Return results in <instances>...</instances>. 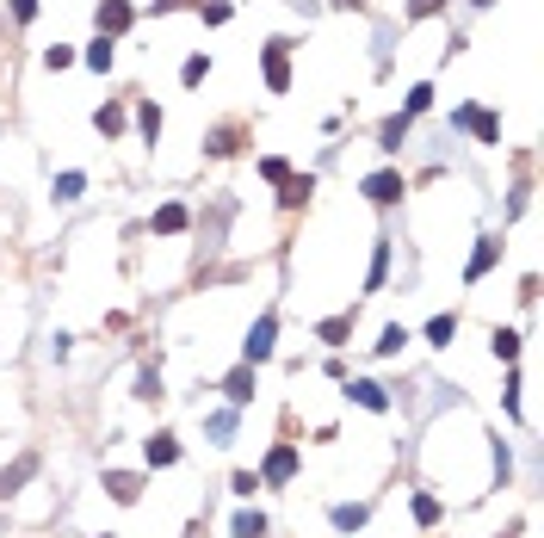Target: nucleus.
<instances>
[{
	"label": "nucleus",
	"instance_id": "obj_11",
	"mask_svg": "<svg viewBox=\"0 0 544 538\" xmlns=\"http://www.w3.org/2000/svg\"><path fill=\"white\" fill-rule=\"evenodd\" d=\"M384 278H390V236L378 242V254H372V272H365V291H384Z\"/></svg>",
	"mask_w": 544,
	"mask_h": 538
},
{
	"label": "nucleus",
	"instance_id": "obj_10",
	"mask_svg": "<svg viewBox=\"0 0 544 538\" xmlns=\"http://www.w3.org/2000/svg\"><path fill=\"white\" fill-rule=\"evenodd\" d=\"M223 397L242 408V403H254V365H236L229 378H223Z\"/></svg>",
	"mask_w": 544,
	"mask_h": 538
},
{
	"label": "nucleus",
	"instance_id": "obj_29",
	"mask_svg": "<svg viewBox=\"0 0 544 538\" xmlns=\"http://www.w3.org/2000/svg\"><path fill=\"white\" fill-rule=\"evenodd\" d=\"M136 397H142V403H161V378L142 372V378H136Z\"/></svg>",
	"mask_w": 544,
	"mask_h": 538
},
{
	"label": "nucleus",
	"instance_id": "obj_1",
	"mask_svg": "<svg viewBox=\"0 0 544 538\" xmlns=\"http://www.w3.org/2000/svg\"><path fill=\"white\" fill-rule=\"evenodd\" d=\"M260 68H267V87H272V93H291V37H267Z\"/></svg>",
	"mask_w": 544,
	"mask_h": 538
},
{
	"label": "nucleus",
	"instance_id": "obj_33",
	"mask_svg": "<svg viewBox=\"0 0 544 538\" xmlns=\"http://www.w3.org/2000/svg\"><path fill=\"white\" fill-rule=\"evenodd\" d=\"M427 106H433V87H414V93H408V106H403V112H408V118H414V112H427Z\"/></svg>",
	"mask_w": 544,
	"mask_h": 538
},
{
	"label": "nucleus",
	"instance_id": "obj_5",
	"mask_svg": "<svg viewBox=\"0 0 544 538\" xmlns=\"http://www.w3.org/2000/svg\"><path fill=\"white\" fill-rule=\"evenodd\" d=\"M458 124L476 136V142H501V118H495V112H483V106H458Z\"/></svg>",
	"mask_w": 544,
	"mask_h": 538
},
{
	"label": "nucleus",
	"instance_id": "obj_19",
	"mask_svg": "<svg viewBox=\"0 0 544 538\" xmlns=\"http://www.w3.org/2000/svg\"><path fill=\"white\" fill-rule=\"evenodd\" d=\"M316 334H322V341H328V347H340V341H347V334H353V316H328V322H322V328H316Z\"/></svg>",
	"mask_w": 544,
	"mask_h": 538
},
{
	"label": "nucleus",
	"instance_id": "obj_14",
	"mask_svg": "<svg viewBox=\"0 0 544 538\" xmlns=\"http://www.w3.org/2000/svg\"><path fill=\"white\" fill-rule=\"evenodd\" d=\"M93 131L100 136H124V106H100V112H93Z\"/></svg>",
	"mask_w": 544,
	"mask_h": 538
},
{
	"label": "nucleus",
	"instance_id": "obj_21",
	"mask_svg": "<svg viewBox=\"0 0 544 538\" xmlns=\"http://www.w3.org/2000/svg\"><path fill=\"white\" fill-rule=\"evenodd\" d=\"M403 136H408V112H396V118L378 131V149H403Z\"/></svg>",
	"mask_w": 544,
	"mask_h": 538
},
{
	"label": "nucleus",
	"instance_id": "obj_26",
	"mask_svg": "<svg viewBox=\"0 0 544 538\" xmlns=\"http://www.w3.org/2000/svg\"><path fill=\"white\" fill-rule=\"evenodd\" d=\"M87 68H112V37H100V44H87Z\"/></svg>",
	"mask_w": 544,
	"mask_h": 538
},
{
	"label": "nucleus",
	"instance_id": "obj_17",
	"mask_svg": "<svg viewBox=\"0 0 544 538\" xmlns=\"http://www.w3.org/2000/svg\"><path fill=\"white\" fill-rule=\"evenodd\" d=\"M309 192H316V180H309V173H303V180L291 173V180H284V211H297V205H303Z\"/></svg>",
	"mask_w": 544,
	"mask_h": 538
},
{
	"label": "nucleus",
	"instance_id": "obj_22",
	"mask_svg": "<svg viewBox=\"0 0 544 538\" xmlns=\"http://www.w3.org/2000/svg\"><path fill=\"white\" fill-rule=\"evenodd\" d=\"M236 538H267V514H236Z\"/></svg>",
	"mask_w": 544,
	"mask_h": 538
},
{
	"label": "nucleus",
	"instance_id": "obj_18",
	"mask_svg": "<svg viewBox=\"0 0 544 538\" xmlns=\"http://www.w3.org/2000/svg\"><path fill=\"white\" fill-rule=\"evenodd\" d=\"M452 334H458V316H433V322H427V341H433V347H452Z\"/></svg>",
	"mask_w": 544,
	"mask_h": 538
},
{
	"label": "nucleus",
	"instance_id": "obj_8",
	"mask_svg": "<svg viewBox=\"0 0 544 538\" xmlns=\"http://www.w3.org/2000/svg\"><path fill=\"white\" fill-rule=\"evenodd\" d=\"M106 495H112L118 508H131L136 495H142V477H136V470H106Z\"/></svg>",
	"mask_w": 544,
	"mask_h": 538
},
{
	"label": "nucleus",
	"instance_id": "obj_25",
	"mask_svg": "<svg viewBox=\"0 0 544 538\" xmlns=\"http://www.w3.org/2000/svg\"><path fill=\"white\" fill-rule=\"evenodd\" d=\"M136 124H142V136H148V142H155V136H161V106H155V100H148V106H142V112H136Z\"/></svg>",
	"mask_w": 544,
	"mask_h": 538
},
{
	"label": "nucleus",
	"instance_id": "obj_4",
	"mask_svg": "<svg viewBox=\"0 0 544 538\" xmlns=\"http://www.w3.org/2000/svg\"><path fill=\"white\" fill-rule=\"evenodd\" d=\"M136 6L131 0H100V12H93V25H100V37H118V31H131Z\"/></svg>",
	"mask_w": 544,
	"mask_h": 538
},
{
	"label": "nucleus",
	"instance_id": "obj_28",
	"mask_svg": "<svg viewBox=\"0 0 544 538\" xmlns=\"http://www.w3.org/2000/svg\"><path fill=\"white\" fill-rule=\"evenodd\" d=\"M520 353V334L514 328H495V359H514Z\"/></svg>",
	"mask_w": 544,
	"mask_h": 538
},
{
	"label": "nucleus",
	"instance_id": "obj_36",
	"mask_svg": "<svg viewBox=\"0 0 544 538\" xmlns=\"http://www.w3.org/2000/svg\"><path fill=\"white\" fill-rule=\"evenodd\" d=\"M173 6H204V0H155V12H173Z\"/></svg>",
	"mask_w": 544,
	"mask_h": 538
},
{
	"label": "nucleus",
	"instance_id": "obj_15",
	"mask_svg": "<svg viewBox=\"0 0 544 538\" xmlns=\"http://www.w3.org/2000/svg\"><path fill=\"white\" fill-rule=\"evenodd\" d=\"M353 403H365V408H390V397H384V384L359 378V384H353Z\"/></svg>",
	"mask_w": 544,
	"mask_h": 538
},
{
	"label": "nucleus",
	"instance_id": "obj_24",
	"mask_svg": "<svg viewBox=\"0 0 544 538\" xmlns=\"http://www.w3.org/2000/svg\"><path fill=\"white\" fill-rule=\"evenodd\" d=\"M403 341H408V328H403V322H390V328H384V341H378V353L390 359V353H403Z\"/></svg>",
	"mask_w": 544,
	"mask_h": 538
},
{
	"label": "nucleus",
	"instance_id": "obj_12",
	"mask_svg": "<svg viewBox=\"0 0 544 538\" xmlns=\"http://www.w3.org/2000/svg\"><path fill=\"white\" fill-rule=\"evenodd\" d=\"M186 229V205H161L155 211V236H180Z\"/></svg>",
	"mask_w": 544,
	"mask_h": 538
},
{
	"label": "nucleus",
	"instance_id": "obj_38",
	"mask_svg": "<svg viewBox=\"0 0 544 538\" xmlns=\"http://www.w3.org/2000/svg\"><path fill=\"white\" fill-rule=\"evenodd\" d=\"M476 6H495V0H476Z\"/></svg>",
	"mask_w": 544,
	"mask_h": 538
},
{
	"label": "nucleus",
	"instance_id": "obj_32",
	"mask_svg": "<svg viewBox=\"0 0 544 538\" xmlns=\"http://www.w3.org/2000/svg\"><path fill=\"white\" fill-rule=\"evenodd\" d=\"M260 173H267L272 186H284V180H291V167H284V161H278V155H267V161H260Z\"/></svg>",
	"mask_w": 544,
	"mask_h": 538
},
{
	"label": "nucleus",
	"instance_id": "obj_34",
	"mask_svg": "<svg viewBox=\"0 0 544 538\" xmlns=\"http://www.w3.org/2000/svg\"><path fill=\"white\" fill-rule=\"evenodd\" d=\"M439 6H445V0H408V19H433Z\"/></svg>",
	"mask_w": 544,
	"mask_h": 538
},
{
	"label": "nucleus",
	"instance_id": "obj_35",
	"mask_svg": "<svg viewBox=\"0 0 544 538\" xmlns=\"http://www.w3.org/2000/svg\"><path fill=\"white\" fill-rule=\"evenodd\" d=\"M12 12L19 19H37V0H12Z\"/></svg>",
	"mask_w": 544,
	"mask_h": 538
},
{
	"label": "nucleus",
	"instance_id": "obj_23",
	"mask_svg": "<svg viewBox=\"0 0 544 538\" xmlns=\"http://www.w3.org/2000/svg\"><path fill=\"white\" fill-rule=\"evenodd\" d=\"M204 75H211V56H186V68H180V81H186V87H198Z\"/></svg>",
	"mask_w": 544,
	"mask_h": 538
},
{
	"label": "nucleus",
	"instance_id": "obj_30",
	"mask_svg": "<svg viewBox=\"0 0 544 538\" xmlns=\"http://www.w3.org/2000/svg\"><path fill=\"white\" fill-rule=\"evenodd\" d=\"M229 433H236V414H229V408H223V414H211V439H217V446H223V439H229Z\"/></svg>",
	"mask_w": 544,
	"mask_h": 538
},
{
	"label": "nucleus",
	"instance_id": "obj_31",
	"mask_svg": "<svg viewBox=\"0 0 544 538\" xmlns=\"http://www.w3.org/2000/svg\"><path fill=\"white\" fill-rule=\"evenodd\" d=\"M414 520L433 526V520H439V502H433V495H414Z\"/></svg>",
	"mask_w": 544,
	"mask_h": 538
},
{
	"label": "nucleus",
	"instance_id": "obj_27",
	"mask_svg": "<svg viewBox=\"0 0 544 538\" xmlns=\"http://www.w3.org/2000/svg\"><path fill=\"white\" fill-rule=\"evenodd\" d=\"M81 186H87L81 173H62V180H56V198H62V205H75V198H81Z\"/></svg>",
	"mask_w": 544,
	"mask_h": 538
},
{
	"label": "nucleus",
	"instance_id": "obj_6",
	"mask_svg": "<svg viewBox=\"0 0 544 538\" xmlns=\"http://www.w3.org/2000/svg\"><path fill=\"white\" fill-rule=\"evenodd\" d=\"M297 477V446H272L267 452V470H260V483H291Z\"/></svg>",
	"mask_w": 544,
	"mask_h": 538
},
{
	"label": "nucleus",
	"instance_id": "obj_3",
	"mask_svg": "<svg viewBox=\"0 0 544 538\" xmlns=\"http://www.w3.org/2000/svg\"><path fill=\"white\" fill-rule=\"evenodd\" d=\"M272 341H278V316L267 309V316L248 328V359H242V365H260V359H272Z\"/></svg>",
	"mask_w": 544,
	"mask_h": 538
},
{
	"label": "nucleus",
	"instance_id": "obj_37",
	"mask_svg": "<svg viewBox=\"0 0 544 538\" xmlns=\"http://www.w3.org/2000/svg\"><path fill=\"white\" fill-rule=\"evenodd\" d=\"M334 6H365V0H334Z\"/></svg>",
	"mask_w": 544,
	"mask_h": 538
},
{
	"label": "nucleus",
	"instance_id": "obj_16",
	"mask_svg": "<svg viewBox=\"0 0 544 538\" xmlns=\"http://www.w3.org/2000/svg\"><path fill=\"white\" fill-rule=\"evenodd\" d=\"M236 142H242V124H223V131H211V155H236Z\"/></svg>",
	"mask_w": 544,
	"mask_h": 538
},
{
	"label": "nucleus",
	"instance_id": "obj_13",
	"mask_svg": "<svg viewBox=\"0 0 544 538\" xmlns=\"http://www.w3.org/2000/svg\"><path fill=\"white\" fill-rule=\"evenodd\" d=\"M365 514H372V508H365V502H340V508H334V514H328V520H334V526H340V533H353V526H365Z\"/></svg>",
	"mask_w": 544,
	"mask_h": 538
},
{
	"label": "nucleus",
	"instance_id": "obj_9",
	"mask_svg": "<svg viewBox=\"0 0 544 538\" xmlns=\"http://www.w3.org/2000/svg\"><path fill=\"white\" fill-rule=\"evenodd\" d=\"M495 261H501V236H483V242H476V254H470V267H464V278L476 285V278L495 267Z\"/></svg>",
	"mask_w": 544,
	"mask_h": 538
},
{
	"label": "nucleus",
	"instance_id": "obj_20",
	"mask_svg": "<svg viewBox=\"0 0 544 538\" xmlns=\"http://www.w3.org/2000/svg\"><path fill=\"white\" fill-rule=\"evenodd\" d=\"M173 458H180L173 433H155V439H148V464H173Z\"/></svg>",
	"mask_w": 544,
	"mask_h": 538
},
{
	"label": "nucleus",
	"instance_id": "obj_7",
	"mask_svg": "<svg viewBox=\"0 0 544 538\" xmlns=\"http://www.w3.org/2000/svg\"><path fill=\"white\" fill-rule=\"evenodd\" d=\"M403 192H408V186H403V173H390V167L365 180V198H372V205H396Z\"/></svg>",
	"mask_w": 544,
	"mask_h": 538
},
{
	"label": "nucleus",
	"instance_id": "obj_2",
	"mask_svg": "<svg viewBox=\"0 0 544 538\" xmlns=\"http://www.w3.org/2000/svg\"><path fill=\"white\" fill-rule=\"evenodd\" d=\"M31 477H37V452H19L12 464H0V502H12Z\"/></svg>",
	"mask_w": 544,
	"mask_h": 538
}]
</instances>
